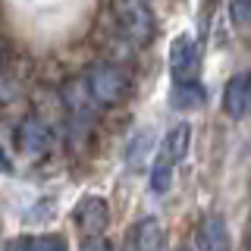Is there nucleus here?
Masks as SVG:
<instances>
[{"label":"nucleus","instance_id":"2","mask_svg":"<svg viewBox=\"0 0 251 251\" xmlns=\"http://www.w3.org/2000/svg\"><path fill=\"white\" fill-rule=\"evenodd\" d=\"M110 13H113V22L123 31V38H129L132 44L148 47L154 41L157 19L148 0H110Z\"/></svg>","mask_w":251,"mask_h":251},{"label":"nucleus","instance_id":"12","mask_svg":"<svg viewBox=\"0 0 251 251\" xmlns=\"http://www.w3.org/2000/svg\"><path fill=\"white\" fill-rule=\"evenodd\" d=\"M151 132L148 129H138L135 135L129 138V148H126V163H129L132 170H138V167H145V157L148 151H151Z\"/></svg>","mask_w":251,"mask_h":251},{"label":"nucleus","instance_id":"9","mask_svg":"<svg viewBox=\"0 0 251 251\" xmlns=\"http://www.w3.org/2000/svg\"><path fill=\"white\" fill-rule=\"evenodd\" d=\"M188 145H192V126H188V123H176V126L167 132V135H163V141H160V154L170 157L173 163H179V160H185Z\"/></svg>","mask_w":251,"mask_h":251},{"label":"nucleus","instance_id":"11","mask_svg":"<svg viewBox=\"0 0 251 251\" xmlns=\"http://www.w3.org/2000/svg\"><path fill=\"white\" fill-rule=\"evenodd\" d=\"M173 167H176V163H173L170 157H163V154L154 157V163H151V179H148L154 195H167V192H170V185H173Z\"/></svg>","mask_w":251,"mask_h":251},{"label":"nucleus","instance_id":"17","mask_svg":"<svg viewBox=\"0 0 251 251\" xmlns=\"http://www.w3.org/2000/svg\"><path fill=\"white\" fill-rule=\"evenodd\" d=\"M85 251H113V245H110V242H104V239H91V245L85 248Z\"/></svg>","mask_w":251,"mask_h":251},{"label":"nucleus","instance_id":"3","mask_svg":"<svg viewBox=\"0 0 251 251\" xmlns=\"http://www.w3.org/2000/svg\"><path fill=\"white\" fill-rule=\"evenodd\" d=\"M73 223L85 239H100L110 226V204L100 195H85L73 210Z\"/></svg>","mask_w":251,"mask_h":251},{"label":"nucleus","instance_id":"8","mask_svg":"<svg viewBox=\"0 0 251 251\" xmlns=\"http://www.w3.org/2000/svg\"><path fill=\"white\" fill-rule=\"evenodd\" d=\"M195 242L201 251H229V229H226V220L210 214L201 217L198 229H195Z\"/></svg>","mask_w":251,"mask_h":251},{"label":"nucleus","instance_id":"7","mask_svg":"<svg viewBox=\"0 0 251 251\" xmlns=\"http://www.w3.org/2000/svg\"><path fill=\"white\" fill-rule=\"evenodd\" d=\"M163 223L157 217H141L129 229V251H160L163 248Z\"/></svg>","mask_w":251,"mask_h":251},{"label":"nucleus","instance_id":"13","mask_svg":"<svg viewBox=\"0 0 251 251\" xmlns=\"http://www.w3.org/2000/svg\"><path fill=\"white\" fill-rule=\"evenodd\" d=\"M229 19L235 28H251V0H229Z\"/></svg>","mask_w":251,"mask_h":251},{"label":"nucleus","instance_id":"16","mask_svg":"<svg viewBox=\"0 0 251 251\" xmlns=\"http://www.w3.org/2000/svg\"><path fill=\"white\" fill-rule=\"evenodd\" d=\"M16 167H13V157H10V151H6L3 145H0V173H6V176H10Z\"/></svg>","mask_w":251,"mask_h":251},{"label":"nucleus","instance_id":"19","mask_svg":"<svg viewBox=\"0 0 251 251\" xmlns=\"http://www.w3.org/2000/svg\"><path fill=\"white\" fill-rule=\"evenodd\" d=\"M248 251H251V239H248Z\"/></svg>","mask_w":251,"mask_h":251},{"label":"nucleus","instance_id":"18","mask_svg":"<svg viewBox=\"0 0 251 251\" xmlns=\"http://www.w3.org/2000/svg\"><path fill=\"white\" fill-rule=\"evenodd\" d=\"M176 251H192V248H176Z\"/></svg>","mask_w":251,"mask_h":251},{"label":"nucleus","instance_id":"14","mask_svg":"<svg viewBox=\"0 0 251 251\" xmlns=\"http://www.w3.org/2000/svg\"><path fill=\"white\" fill-rule=\"evenodd\" d=\"M35 251H69V245H66V239H63L60 232H53V235H38Z\"/></svg>","mask_w":251,"mask_h":251},{"label":"nucleus","instance_id":"15","mask_svg":"<svg viewBox=\"0 0 251 251\" xmlns=\"http://www.w3.org/2000/svg\"><path fill=\"white\" fill-rule=\"evenodd\" d=\"M3 251H35V239L31 235H16V239L6 242Z\"/></svg>","mask_w":251,"mask_h":251},{"label":"nucleus","instance_id":"10","mask_svg":"<svg viewBox=\"0 0 251 251\" xmlns=\"http://www.w3.org/2000/svg\"><path fill=\"white\" fill-rule=\"evenodd\" d=\"M207 100V91H204L201 82H176L170 94V104L176 110H195Z\"/></svg>","mask_w":251,"mask_h":251},{"label":"nucleus","instance_id":"1","mask_svg":"<svg viewBox=\"0 0 251 251\" xmlns=\"http://www.w3.org/2000/svg\"><path fill=\"white\" fill-rule=\"evenodd\" d=\"M88 98L94 100V107H120L132 91V78L126 75V69L113 66V63H91L82 75Z\"/></svg>","mask_w":251,"mask_h":251},{"label":"nucleus","instance_id":"6","mask_svg":"<svg viewBox=\"0 0 251 251\" xmlns=\"http://www.w3.org/2000/svg\"><path fill=\"white\" fill-rule=\"evenodd\" d=\"M251 107V73H235L223 88V110L229 120H242Z\"/></svg>","mask_w":251,"mask_h":251},{"label":"nucleus","instance_id":"5","mask_svg":"<svg viewBox=\"0 0 251 251\" xmlns=\"http://www.w3.org/2000/svg\"><path fill=\"white\" fill-rule=\"evenodd\" d=\"M170 73L173 82H198L201 73V53L192 35H176L170 44Z\"/></svg>","mask_w":251,"mask_h":251},{"label":"nucleus","instance_id":"4","mask_svg":"<svg viewBox=\"0 0 251 251\" xmlns=\"http://www.w3.org/2000/svg\"><path fill=\"white\" fill-rule=\"evenodd\" d=\"M16 141H19V151L28 157V160H41L44 154H50L53 148V129L47 126L41 116H25L16 129Z\"/></svg>","mask_w":251,"mask_h":251}]
</instances>
